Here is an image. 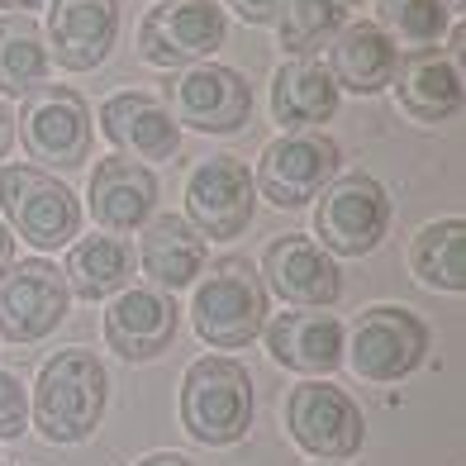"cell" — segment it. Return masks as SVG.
I'll use <instances>...</instances> for the list:
<instances>
[{"mask_svg": "<svg viewBox=\"0 0 466 466\" xmlns=\"http://www.w3.org/2000/svg\"><path fill=\"white\" fill-rule=\"evenodd\" d=\"M86 196H91V215H96L100 228L129 233V228L147 224V215H153V205H157V177L147 172L143 162L115 153V157H100L96 162Z\"/></svg>", "mask_w": 466, "mask_h": 466, "instance_id": "18", "label": "cell"}, {"mask_svg": "<svg viewBox=\"0 0 466 466\" xmlns=\"http://www.w3.org/2000/svg\"><path fill=\"white\" fill-rule=\"evenodd\" d=\"M233 10H238L248 25H277L281 10H286V0H228Z\"/></svg>", "mask_w": 466, "mask_h": 466, "instance_id": "30", "label": "cell"}, {"mask_svg": "<svg viewBox=\"0 0 466 466\" xmlns=\"http://www.w3.org/2000/svg\"><path fill=\"white\" fill-rule=\"evenodd\" d=\"M258 209V181L238 157H205L186 177V215L200 228V238H238Z\"/></svg>", "mask_w": 466, "mask_h": 466, "instance_id": "10", "label": "cell"}, {"mask_svg": "<svg viewBox=\"0 0 466 466\" xmlns=\"http://www.w3.org/2000/svg\"><path fill=\"white\" fill-rule=\"evenodd\" d=\"M224 10L215 0H162L138 29V57L153 67H196L224 44Z\"/></svg>", "mask_w": 466, "mask_h": 466, "instance_id": "7", "label": "cell"}, {"mask_svg": "<svg viewBox=\"0 0 466 466\" xmlns=\"http://www.w3.org/2000/svg\"><path fill=\"white\" fill-rule=\"evenodd\" d=\"M29 419V395L19 386V376L0 371V438H19Z\"/></svg>", "mask_w": 466, "mask_h": 466, "instance_id": "29", "label": "cell"}, {"mask_svg": "<svg viewBox=\"0 0 466 466\" xmlns=\"http://www.w3.org/2000/svg\"><path fill=\"white\" fill-rule=\"evenodd\" d=\"M390 228V196L386 186L367 172L333 177L319 190V209H314V233L319 248L338 252V258H367V252L386 238Z\"/></svg>", "mask_w": 466, "mask_h": 466, "instance_id": "4", "label": "cell"}, {"mask_svg": "<svg viewBox=\"0 0 466 466\" xmlns=\"http://www.w3.org/2000/svg\"><path fill=\"white\" fill-rule=\"evenodd\" d=\"M267 329V348L281 367L305 371V376H329L343 362V324L324 309H295L277 314Z\"/></svg>", "mask_w": 466, "mask_h": 466, "instance_id": "19", "label": "cell"}, {"mask_svg": "<svg viewBox=\"0 0 466 466\" xmlns=\"http://www.w3.org/2000/svg\"><path fill=\"white\" fill-rule=\"evenodd\" d=\"M15 124L34 162L72 172L91 157V105L72 86H34L19 105Z\"/></svg>", "mask_w": 466, "mask_h": 466, "instance_id": "5", "label": "cell"}, {"mask_svg": "<svg viewBox=\"0 0 466 466\" xmlns=\"http://www.w3.org/2000/svg\"><path fill=\"white\" fill-rule=\"evenodd\" d=\"M10 267H15V238H10V228L0 224V277H5Z\"/></svg>", "mask_w": 466, "mask_h": 466, "instance_id": "32", "label": "cell"}, {"mask_svg": "<svg viewBox=\"0 0 466 466\" xmlns=\"http://www.w3.org/2000/svg\"><path fill=\"white\" fill-rule=\"evenodd\" d=\"M119 38V0H53L48 57L67 72H96Z\"/></svg>", "mask_w": 466, "mask_h": 466, "instance_id": "16", "label": "cell"}, {"mask_svg": "<svg viewBox=\"0 0 466 466\" xmlns=\"http://www.w3.org/2000/svg\"><path fill=\"white\" fill-rule=\"evenodd\" d=\"M129 277H134V248L115 238V233H96V238L72 243L67 267H62L67 295H76V300H105V295L124 290Z\"/></svg>", "mask_w": 466, "mask_h": 466, "instance_id": "24", "label": "cell"}, {"mask_svg": "<svg viewBox=\"0 0 466 466\" xmlns=\"http://www.w3.org/2000/svg\"><path fill=\"white\" fill-rule=\"evenodd\" d=\"M338 177V143L329 134H281L277 143H267V153L258 162V190L277 209H300L309 200H319V190Z\"/></svg>", "mask_w": 466, "mask_h": 466, "instance_id": "9", "label": "cell"}, {"mask_svg": "<svg viewBox=\"0 0 466 466\" xmlns=\"http://www.w3.org/2000/svg\"><path fill=\"white\" fill-rule=\"evenodd\" d=\"M138 466H196V461L181 457V452H153V457H143Z\"/></svg>", "mask_w": 466, "mask_h": 466, "instance_id": "33", "label": "cell"}, {"mask_svg": "<svg viewBox=\"0 0 466 466\" xmlns=\"http://www.w3.org/2000/svg\"><path fill=\"white\" fill-rule=\"evenodd\" d=\"M343 29V5L338 0H286V10L277 19L281 48L290 57H309L314 48H324V38Z\"/></svg>", "mask_w": 466, "mask_h": 466, "instance_id": "28", "label": "cell"}, {"mask_svg": "<svg viewBox=\"0 0 466 466\" xmlns=\"http://www.w3.org/2000/svg\"><path fill=\"white\" fill-rule=\"evenodd\" d=\"M410 271L429 290H466V224L461 219H433L414 233L410 243Z\"/></svg>", "mask_w": 466, "mask_h": 466, "instance_id": "25", "label": "cell"}, {"mask_svg": "<svg viewBox=\"0 0 466 466\" xmlns=\"http://www.w3.org/2000/svg\"><path fill=\"white\" fill-rule=\"evenodd\" d=\"M286 429L309 457H329V461L352 457L367 438L362 410L348 400V390L329 386V380H305V386L290 390Z\"/></svg>", "mask_w": 466, "mask_h": 466, "instance_id": "11", "label": "cell"}, {"mask_svg": "<svg viewBox=\"0 0 466 466\" xmlns=\"http://www.w3.org/2000/svg\"><path fill=\"white\" fill-rule=\"evenodd\" d=\"M271 115L277 124H286L290 134H305V129H319L338 115V81L324 62L314 57H295L277 72L271 81Z\"/></svg>", "mask_w": 466, "mask_h": 466, "instance_id": "21", "label": "cell"}, {"mask_svg": "<svg viewBox=\"0 0 466 466\" xmlns=\"http://www.w3.org/2000/svg\"><path fill=\"white\" fill-rule=\"evenodd\" d=\"M67 319V281L44 258H29L0 277V333L10 343H38Z\"/></svg>", "mask_w": 466, "mask_h": 466, "instance_id": "13", "label": "cell"}, {"mask_svg": "<svg viewBox=\"0 0 466 466\" xmlns=\"http://www.w3.org/2000/svg\"><path fill=\"white\" fill-rule=\"evenodd\" d=\"M262 271H267V281L281 300L305 305V309H329L338 295H343L338 262L314 238H305V233H281V238H271Z\"/></svg>", "mask_w": 466, "mask_h": 466, "instance_id": "15", "label": "cell"}, {"mask_svg": "<svg viewBox=\"0 0 466 466\" xmlns=\"http://www.w3.org/2000/svg\"><path fill=\"white\" fill-rule=\"evenodd\" d=\"M196 333L209 348H248L267 324V286L248 258H219L200 271L196 300H190Z\"/></svg>", "mask_w": 466, "mask_h": 466, "instance_id": "2", "label": "cell"}, {"mask_svg": "<svg viewBox=\"0 0 466 466\" xmlns=\"http://www.w3.org/2000/svg\"><path fill=\"white\" fill-rule=\"evenodd\" d=\"M395 67H400V48L390 44L386 34H380V25L357 19V25L338 29V38H333V62H329L338 91L376 96V91H386L390 81H395Z\"/></svg>", "mask_w": 466, "mask_h": 466, "instance_id": "23", "label": "cell"}, {"mask_svg": "<svg viewBox=\"0 0 466 466\" xmlns=\"http://www.w3.org/2000/svg\"><path fill=\"white\" fill-rule=\"evenodd\" d=\"M423 357H429V329H423V319L410 314L405 305H376L352 329L348 362H352L357 376L376 380V386L405 380Z\"/></svg>", "mask_w": 466, "mask_h": 466, "instance_id": "8", "label": "cell"}, {"mask_svg": "<svg viewBox=\"0 0 466 466\" xmlns=\"http://www.w3.org/2000/svg\"><path fill=\"white\" fill-rule=\"evenodd\" d=\"M452 25V10L442 0H380V34L410 53L438 48Z\"/></svg>", "mask_w": 466, "mask_h": 466, "instance_id": "27", "label": "cell"}, {"mask_svg": "<svg viewBox=\"0 0 466 466\" xmlns=\"http://www.w3.org/2000/svg\"><path fill=\"white\" fill-rule=\"evenodd\" d=\"M44 0H0V10H10V15H25V10H38Z\"/></svg>", "mask_w": 466, "mask_h": 466, "instance_id": "34", "label": "cell"}, {"mask_svg": "<svg viewBox=\"0 0 466 466\" xmlns=\"http://www.w3.org/2000/svg\"><path fill=\"white\" fill-rule=\"evenodd\" d=\"M105 367L96 362V352L67 348L53 362H44L34 386V423L48 442H81L96 433V423L105 414Z\"/></svg>", "mask_w": 466, "mask_h": 466, "instance_id": "1", "label": "cell"}, {"mask_svg": "<svg viewBox=\"0 0 466 466\" xmlns=\"http://www.w3.org/2000/svg\"><path fill=\"white\" fill-rule=\"evenodd\" d=\"M181 324V309L167 290L157 286H134L105 309V343H110L124 362H153L172 348Z\"/></svg>", "mask_w": 466, "mask_h": 466, "instance_id": "14", "label": "cell"}, {"mask_svg": "<svg viewBox=\"0 0 466 466\" xmlns=\"http://www.w3.org/2000/svg\"><path fill=\"white\" fill-rule=\"evenodd\" d=\"M181 423L205 448H228L252 423V376L228 357H200L181 380Z\"/></svg>", "mask_w": 466, "mask_h": 466, "instance_id": "3", "label": "cell"}, {"mask_svg": "<svg viewBox=\"0 0 466 466\" xmlns=\"http://www.w3.org/2000/svg\"><path fill=\"white\" fill-rule=\"evenodd\" d=\"M100 134L110 138L119 153H134L143 162H167L181 147V124L172 110L147 96V91H119L100 105Z\"/></svg>", "mask_w": 466, "mask_h": 466, "instance_id": "17", "label": "cell"}, {"mask_svg": "<svg viewBox=\"0 0 466 466\" xmlns=\"http://www.w3.org/2000/svg\"><path fill=\"white\" fill-rule=\"evenodd\" d=\"M167 110L177 124H190L200 134H233L243 129L252 115V86L219 62H196V67H181V76H172L167 86Z\"/></svg>", "mask_w": 466, "mask_h": 466, "instance_id": "12", "label": "cell"}, {"mask_svg": "<svg viewBox=\"0 0 466 466\" xmlns=\"http://www.w3.org/2000/svg\"><path fill=\"white\" fill-rule=\"evenodd\" d=\"M143 271L157 281V290L177 295L205 271V238L200 228L181 219V215H157L143 228V248H138Z\"/></svg>", "mask_w": 466, "mask_h": 466, "instance_id": "22", "label": "cell"}, {"mask_svg": "<svg viewBox=\"0 0 466 466\" xmlns=\"http://www.w3.org/2000/svg\"><path fill=\"white\" fill-rule=\"evenodd\" d=\"M395 96H400V110L419 124H442L461 110V62H452L448 53L438 48H423L410 53L405 62L395 67Z\"/></svg>", "mask_w": 466, "mask_h": 466, "instance_id": "20", "label": "cell"}, {"mask_svg": "<svg viewBox=\"0 0 466 466\" xmlns=\"http://www.w3.org/2000/svg\"><path fill=\"white\" fill-rule=\"evenodd\" d=\"M10 143H15V115H10V105L0 100V157L10 153Z\"/></svg>", "mask_w": 466, "mask_h": 466, "instance_id": "31", "label": "cell"}, {"mask_svg": "<svg viewBox=\"0 0 466 466\" xmlns=\"http://www.w3.org/2000/svg\"><path fill=\"white\" fill-rule=\"evenodd\" d=\"M0 205H5L10 224L19 228V238L34 248H62L81 228V205L72 190L57 177L25 167V162L0 172Z\"/></svg>", "mask_w": 466, "mask_h": 466, "instance_id": "6", "label": "cell"}, {"mask_svg": "<svg viewBox=\"0 0 466 466\" xmlns=\"http://www.w3.org/2000/svg\"><path fill=\"white\" fill-rule=\"evenodd\" d=\"M53 67L48 38L29 15H0V91L5 96H29L44 86Z\"/></svg>", "mask_w": 466, "mask_h": 466, "instance_id": "26", "label": "cell"}]
</instances>
